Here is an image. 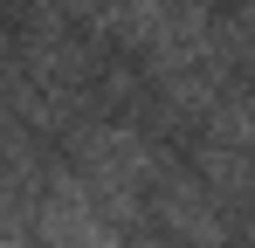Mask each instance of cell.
<instances>
[{"mask_svg":"<svg viewBox=\"0 0 255 248\" xmlns=\"http://www.w3.org/2000/svg\"><path fill=\"white\" fill-rule=\"evenodd\" d=\"M145 221L166 235L172 248H228L235 242V214L193 165H166L145 193Z\"/></svg>","mask_w":255,"mask_h":248,"instance_id":"7a4b0ae2","label":"cell"},{"mask_svg":"<svg viewBox=\"0 0 255 248\" xmlns=\"http://www.w3.org/2000/svg\"><path fill=\"white\" fill-rule=\"evenodd\" d=\"M193 138H214V145H235V152H255V90H228L214 104Z\"/></svg>","mask_w":255,"mask_h":248,"instance_id":"277c9868","label":"cell"},{"mask_svg":"<svg viewBox=\"0 0 255 248\" xmlns=\"http://www.w3.org/2000/svg\"><path fill=\"white\" fill-rule=\"evenodd\" d=\"M0 248H42V242H35V214H14V221H0Z\"/></svg>","mask_w":255,"mask_h":248,"instance_id":"5b68a950","label":"cell"},{"mask_svg":"<svg viewBox=\"0 0 255 248\" xmlns=\"http://www.w3.org/2000/svg\"><path fill=\"white\" fill-rule=\"evenodd\" d=\"M62 145H69L76 179L97 193V207H104L118 228H138V221H145V193H152V179H159L172 159L125 118H83V124L62 131Z\"/></svg>","mask_w":255,"mask_h":248,"instance_id":"6da1fadb","label":"cell"},{"mask_svg":"<svg viewBox=\"0 0 255 248\" xmlns=\"http://www.w3.org/2000/svg\"><path fill=\"white\" fill-rule=\"evenodd\" d=\"M131 228H118L97 193L76 179V165H48L42 193H35V242L42 248H131Z\"/></svg>","mask_w":255,"mask_h":248,"instance_id":"3957f363","label":"cell"}]
</instances>
